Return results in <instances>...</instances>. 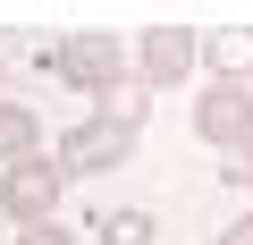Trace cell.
<instances>
[{"instance_id":"6da1fadb","label":"cell","mask_w":253,"mask_h":245,"mask_svg":"<svg viewBox=\"0 0 253 245\" xmlns=\"http://www.w3.org/2000/svg\"><path fill=\"white\" fill-rule=\"evenodd\" d=\"M144 118H152V93L144 85H118V93H101L93 101V118H76V127L59 136V178H101V169H118L126 152H135V136H144Z\"/></svg>"},{"instance_id":"7a4b0ae2","label":"cell","mask_w":253,"mask_h":245,"mask_svg":"<svg viewBox=\"0 0 253 245\" xmlns=\"http://www.w3.org/2000/svg\"><path fill=\"white\" fill-rule=\"evenodd\" d=\"M42 68H51L59 85H76V93L101 101V93L126 85V43H118V34H68L59 51H42Z\"/></svg>"},{"instance_id":"3957f363","label":"cell","mask_w":253,"mask_h":245,"mask_svg":"<svg viewBox=\"0 0 253 245\" xmlns=\"http://www.w3.org/2000/svg\"><path fill=\"white\" fill-rule=\"evenodd\" d=\"M59 161L51 152H34V161H9L0 169V211H9L17 228H42V220H59Z\"/></svg>"},{"instance_id":"277c9868","label":"cell","mask_w":253,"mask_h":245,"mask_svg":"<svg viewBox=\"0 0 253 245\" xmlns=\"http://www.w3.org/2000/svg\"><path fill=\"white\" fill-rule=\"evenodd\" d=\"M194 136L211 144V152H253V93L245 85H203L194 93Z\"/></svg>"},{"instance_id":"5b68a950","label":"cell","mask_w":253,"mask_h":245,"mask_svg":"<svg viewBox=\"0 0 253 245\" xmlns=\"http://www.w3.org/2000/svg\"><path fill=\"white\" fill-rule=\"evenodd\" d=\"M126 59H135V76H144V93H161V85H186L194 76V59H203V43L186 34V26H152L135 51H126Z\"/></svg>"},{"instance_id":"8992f818","label":"cell","mask_w":253,"mask_h":245,"mask_svg":"<svg viewBox=\"0 0 253 245\" xmlns=\"http://www.w3.org/2000/svg\"><path fill=\"white\" fill-rule=\"evenodd\" d=\"M203 68H211V85H245L253 76V26H219L203 43Z\"/></svg>"},{"instance_id":"52a82bcc","label":"cell","mask_w":253,"mask_h":245,"mask_svg":"<svg viewBox=\"0 0 253 245\" xmlns=\"http://www.w3.org/2000/svg\"><path fill=\"white\" fill-rule=\"evenodd\" d=\"M34 152H42V118L0 93V169H9V161H34Z\"/></svg>"},{"instance_id":"ba28073f","label":"cell","mask_w":253,"mask_h":245,"mask_svg":"<svg viewBox=\"0 0 253 245\" xmlns=\"http://www.w3.org/2000/svg\"><path fill=\"white\" fill-rule=\"evenodd\" d=\"M93 237H101V245H152V211H101Z\"/></svg>"},{"instance_id":"9c48e42d","label":"cell","mask_w":253,"mask_h":245,"mask_svg":"<svg viewBox=\"0 0 253 245\" xmlns=\"http://www.w3.org/2000/svg\"><path fill=\"white\" fill-rule=\"evenodd\" d=\"M17 245H76L68 220H42V228H17Z\"/></svg>"},{"instance_id":"30bf717a","label":"cell","mask_w":253,"mask_h":245,"mask_svg":"<svg viewBox=\"0 0 253 245\" xmlns=\"http://www.w3.org/2000/svg\"><path fill=\"white\" fill-rule=\"evenodd\" d=\"M228 186H245V195H253V152H236V161H228Z\"/></svg>"},{"instance_id":"8fae6325","label":"cell","mask_w":253,"mask_h":245,"mask_svg":"<svg viewBox=\"0 0 253 245\" xmlns=\"http://www.w3.org/2000/svg\"><path fill=\"white\" fill-rule=\"evenodd\" d=\"M219 245H253V211H245V220H236V228H228Z\"/></svg>"}]
</instances>
